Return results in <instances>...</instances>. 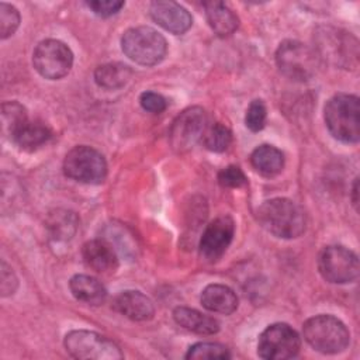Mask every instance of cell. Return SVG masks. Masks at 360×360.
<instances>
[{
	"label": "cell",
	"mask_w": 360,
	"mask_h": 360,
	"mask_svg": "<svg viewBox=\"0 0 360 360\" xmlns=\"http://www.w3.org/2000/svg\"><path fill=\"white\" fill-rule=\"evenodd\" d=\"M122 52L135 63L153 66L163 60L167 52L165 37L152 27L139 25L127 30L121 38Z\"/></svg>",
	"instance_id": "5b68a950"
},
{
	"label": "cell",
	"mask_w": 360,
	"mask_h": 360,
	"mask_svg": "<svg viewBox=\"0 0 360 360\" xmlns=\"http://www.w3.org/2000/svg\"><path fill=\"white\" fill-rule=\"evenodd\" d=\"M325 124L330 135L343 143L360 139V103L354 94L339 93L328 100L323 110Z\"/></svg>",
	"instance_id": "3957f363"
},
{
	"label": "cell",
	"mask_w": 360,
	"mask_h": 360,
	"mask_svg": "<svg viewBox=\"0 0 360 360\" xmlns=\"http://www.w3.org/2000/svg\"><path fill=\"white\" fill-rule=\"evenodd\" d=\"M352 194H353V205H354V208L357 210V202H359V200H357V177L354 179V181H353V190H352Z\"/></svg>",
	"instance_id": "836d02e7"
},
{
	"label": "cell",
	"mask_w": 360,
	"mask_h": 360,
	"mask_svg": "<svg viewBox=\"0 0 360 360\" xmlns=\"http://www.w3.org/2000/svg\"><path fill=\"white\" fill-rule=\"evenodd\" d=\"M84 263L97 273L110 274L118 267V255L114 245L104 238L87 240L82 248Z\"/></svg>",
	"instance_id": "9a60e30c"
},
{
	"label": "cell",
	"mask_w": 360,
	"mask_h": 360,
	"mask_svg": "<svg viewBox=\"0 0 360 360\" xmlns=\"http://www.w3.org/2000/svg\"><path fill=\"white\" fill-rule=\"evenodd\" d=\"M66 352L80 360H118L124 354L111 339L86 329L70 330L63 340Z\"/></svg>",
	"instance_id": "8992f818"
},
{
	"label": "cell",
	"mask_w": 360,
	"mask_h": 360,
	"mask_svg": "<svg viewBox=\"0 0 360 360\" xmlns=\"http://www.w3.org/2000/svg\"><path fill=\"white\" fill-rule=\"evenodd\" d=\"M315 53L319 59L342 68V69H354L359 63V41L350 32L323 25L316 28L314 34Z\"/></svg>",
	"instance_id": "7a4b0ae2"
},
{
	"label": "cell",
	"mask_w": 360,
	"mask_h": 360,
	"mask_svg": "<svg viewBox=\"0 0 360 360\" xmlns=\"http://www.w3.org/2000/svg\"><path fill=\"white\" fill-rule=\"evenodd\" d=\"M132 76V69L121 62H110L97 66L94 70V82L105 90H117L124 87Z\"/></svg>",
	"instance_id": "cb8c5ba5"
},
{
	"label": "cell",
	"mask_w": 360,
	"mask_h": 360,
	"mask_svg": "<svg viewBox=\"0 0 360 360\" xmlns=\"http://www.w3.org/2000/svg\"><path fill=\"white\" fill-rule=\"evenodd\" d=\"M208 125L207 112L201 107H188L181 111L172 122L169 131V141L172 148L181 153L190 150L198 141Z\"/></svg>",
	"instance_id": "7c38bea8"
},
{
	"label": "cell",
	"mask_w": 360,
	"mask_h": 360,
	"mask_svg": "<svg viewBox=\"0 0 360 360\" xmlns=\"http://www.w3.org/2000/svg\"><path fill=\"white\" fill-rule=\"evenodd\" d=\"M231 353L226 346L221 343L212 342H200L193 346L186 353V359L191 360H201V359H229Z\"/></svg>",
	"instance_id": "4316f807"
},
{
	"label": "cell",
	"mask_w": 360,
	"mask_h": 360,
	"mask_svg": "<svg viewBox=\"0 0 360 360\" xmlns=\"http://www.w3.org/2000/svg\"><path fill=\"white\" fill-rule=\"evenodd\" d=\"M65 174L79 183L100 184L107 176V162L94 148L77 145L63 159Z\"/></svg>",
	"instance_id": "ba28073f"
},
{
	"label": "cell",
	"mask_w": 360,
	"mask_h": 360,
	"mask_svg": "<svg viewBox=\"0 0 360 360\" xmlns=\"http://www.w3.org/2000/svg\"><path fill=\"white\" fill-rule=\"evenodd\" d=\"M250 163L262 176L274 177L284 167V155L273 145H260L252 152Z\"/></svg>",
	"instance_id": "603a6c76"
},
{
	"label": "cell",
	"mask_w": 360,
	"mask_h": 360,
	"mask_svg": "<svg viewBox=\"0 0 360 360\" xmlns=\"http://www.w3.org/2000/svg\"><path fill=\"white\" fill-rule=\"evenodd\" d=\"M20 25L18 10L7 3H0V38L11 37Z\"/></svg>",
	"instance_id": "83f0119b"
},
{
	"label": "cell",
	"mask_w": 360,
	"mask_h": 360,
	"mask_svg": "<svg viewBox=\"0 0 360 360\" xmlns=\"http://www.w3.org/2000/svg\"><path fill=\"white\" fill-rule=\"evenodd\" d=\"M301 339L288 323L269 325L259 336L257 354L266 360H287L298 354Z\"/></svg>",
	"instance_id": "8fae6325"
},
{
	"label": "cell",
	"mask_w": 360,
	"mask_h": 360,
	"mask_svg": "<svg viewBox=\"0 0 360 360\" xmlns=\"http://www.w3.org/2000/svg\"><path fill=\"white\" fill-rule=\"evenodd\" d=\"M72 295L89 305H101L107 298V290L97 278L87 274H76L69 281Z\"/></svg>",
	"instance_id": "ffe728a7"
},
{
	"label": "cell",
	"mask_w": 360,
	"mask_h": 360,
	"mask_svg": "<svg viewBox=\"0 0 360 360\" xmlns=\"http://www.w3.org/2000/svg\"><path fill=\"white\" fill-rule=\"evenodd\" d=\"M205 17L211 30L218 37H228L233 34L239 25L238 15L222 1H205Z\"/></svg>",
	"instance_id": "ac0fdd59"
},
{
	"label": "cell",
	"mask_w": 360,
	"mask_h": 360,
	"mask_svg": "<svg viewBox=\"0 0 360 360\" xmlns=\"http://www.w3.org/2000/svg\"><path fill=\"white\" fill-rule=\"evenodd\" d=\"M32 65L45 79H62L72 69L73 53L70 48L59 39H44L32 52Z\"/></svg>",
	"instance_id": "30bf717a"
},
{
	"label": "cell",
	"mask_w": 360,
	"mask_h": 360,
	"mask_svg": "<svg viewBox=\"0 0 360 360\" xmlns=\"http://www.w3.org/2000/svg\"><path fill=\"white\" fill-rule=\"evenodd\" d=\"M201 305L215 314L229 315L238 308V295L225 284H208L200 297Z\"/></svg>",
	"instance_id": "e0dca14e"
},
{
	"label": "cell",
	"mask_w": 360,
	"mask_h": 360,
	"mask_svg": "<svg viewBox=\"0 0 360 360\" xmlns=\"http://www.w3.org/2000/svg\"><path fill=\"white\" fill-rule=\"evenodd\" d=\"M267 110L263 100H252L245 115V124L252 132H259L264 128Z\"/></svg>",
	"instance_id": "f1b7e54d"
},
{
	"label": "cell",
	"mask_w": 360,
	"mask_h": 360,
	"mask_svg": "<svg viewBox=\"0 0 360 360\" xmlns=\"http://www.w3.org/2000/svg\"><path fill=\"white\" fill-rule=\"evenodd\" d=\"M28 120L25 107L18 101H6L1 104V128L4 136L10 141Z\"/></svg>",
	"instance_id": "d4e9b609"
},
{
	"label": "cell",
	"mask_w": 360,
	"mask_h": 360,
	"mask_svg": "<svg viewBox=\"0 0 360 360\" xmlns=\"http://www.w3.org/2000/svg\"><path fill=\"white\" fill-rule=\"evenodd\" d=\"M217 179L222 187H228V188H239L248 183L246 176L242 172V169L235 165H229V166L221 169L218 172Z\"/></svg>",
	"instance_id": "f546056e"
},
{
	"label": "cell",
	"mask_w": 360,
	"mask_h": 360,
	"mask_svg": "<svg viewBox=\"0 0 360 360\" xmlns=\"http://www.w3.org/2000/svg\"><path fill=\"white\" fill-rule=\"evenodd\" d=\"M52 138L51 128L41 121L28 120L13 136V142L22 150H37Z\"/></svg>",
	"instance_id": "7402d4cb"
},
{
	"label": "cell",
	"mask_w": 360,
	"mask_h": 360,
	"mask_svg": "<svg viewBox=\"0 0 360 360\" xmlns=\"http://www.w3.org/2000/svg\"><path fill=\"white\" fill-rule=\"evenodd\" d=\"M152 20L172 34H184L193 24V17L181 4L170 0L152 1L149 6Z\"/></svg>",
	"instance_id": "5bb4252c"
},
{
	"label": "cell",
	"mask_w": 360,
	"mask_h": 360,
	"mask_svg": "<svg viewBox=\"0 0 360 360\" xmlns=\"http://www.w3.org/2000/svg\"><path fill=\"white\" fill-rule=\"evenodd\" d=\"M202 145L211 150V152H224L228 149V146L232 142V132L231 129L221 124V122H214V124H208L202 138H201Z\"/></svg>",
	"instance_id": "484cf974"
},
{
	"label": "cell",
	"mask_w": 360,
	"mask_h": 360,
	"mask_svg": "<svg viewBox=\"0 0 360 360\" xmlns=\"http://www.w3.org/2000/svg\"><path fill=\"white\" fill-rule=\"evenodd\" d=\"M235 233V222L229 215H219L212 219L204 229L198 252L204 262L214 263L222 257L232 242Z\"/></svg>",
	"instance_id": "4fadbf2b"
},
{
	"label": "cell",
	"mask_w": 360,
	"mask_h": 360,
	"mask_svg": "<svg viewBox=\"0 0 360 360\" xmlns=\"http://www.w3.org/2000/svg\"><path fill=\"white\" fill-rule=\"evenodd\" d=\"M257 219L269 233L281 239L298 238L307 226L304 208L284 197L264 201L257 210Z\"/></svg>",
	"instance_id": "6da1fadb"
},
{
	"label": "cell",
	"mask_w": 360,
	"mask_h": 360,
	"mask_svg": "<svg viewBox=\"0 0 360 360\" xmlns=\"http://www.w3.org/2000/svg\"><path fill=\"white\" fill-rule=\"evenodd\" d=\"M124 1H118V0H91V1H86V6L98 17H111L114 14H117L122 7H124Z\"/></svg>",
	"instance_id": "1f68e13d"
},
{
	"label": "cell",
	"mask_w": 360,
	"mask_h": 360,
	"mask_svg": "<svg viewBox=\"0 0 360 360\" xmlns=\"http://www.w3.org/2000/svg\"><path fill=\"white\" fill-rule=\"evenodd\" d=\"M173 319L181 328L198 335H214L219 330V322L215 318L187 307H177L173 311Z\"/></svg>",
	"instance_id": "d6986e66"
},
{
	"label": "cell",
	"mask_w": 360,
	"mask_h": 360,
	"mask_svg": "<svg viewBox=\"0 0 360 360\" xmlns=\"http://www.w3.org/2000/svg\"><path fill=\"white\" fill-rule=\"evenodd\" d=\"M139 104L145 111L152 114H160L167 107V100L156 91H143L139 96Z\"/></svg>",
	"instance_id": "4dcf8cb0"
},
{
	"label": "cell",
	"mask_w": 360,
	"mask_h": 360,
	"mask_svg": "<svg viewBox=\"0 0 360 360\" xmlns=\"http://www.w3.org/2000/svg\"><path fill=\"white\" fill-rule=\"evenodd\" d=\"M304 339L307 343L323 354H336L343 352L349 342L350 333L346 325L333 315H315L304 322Z\"/></svg>",
	"instance_id": "277c9868"
},
{
	"label": "cell",
	"mask_w": 360,
	"mask_h": 360,
	"mask_svg": "<svg viewBox=\"0 0 360 360\" xmlns=\"http://www.w3.org/2000/svg\"><path fill=\"white\" fill-rule=\"evenodd\" d=\"M318 270L329 283H352L359 277V257L353 250L342 245H329L318 256Z\"/></svg>",
	"instance_id": "9c48e42d"
},
{
	"label": "cell",
	"mask_w": 360,
	"mask_h": 360,
	"mask_svg": "<svg viewBox=\"0 0 360 360\" xmlns=\"http://www.w3.org/2000/svg\"><path fill=\"white\" fill-rule=\"evenodd\" d=\"M45 226L51 239L55 242H68L79 228V218L73 211L58 208L48 214Z\"/></svg>",
	"instance_id": "44dd1931"
},
{
	"label": "cell",
	"mask_w": 360,
	"mask_h": 360,
	"mask_svg": "<svg viewBox=\"0 0 360 360\" xmlns=\"http://www.w3.org/2000/svg\"><path fill=\"white\" fill-rule=\"evenodd\" d=\"M112 309L132 321H149L155 315V307L149 297L136 290L121 291L112 298Z\"/></svg>",
	"instance_id": "2e32d148"
},
{
	"label": "cell",
	"mask_w": 360,
	"mask_h": 360,
	"mask_svg": "<svg viewBox=\"0 0 360 360\" xmlns=\"http://www.w3.org/2000/svg\"><path fill=\"white\" fill-rule=\"evenodd\" d=\"M318 56L314 49L294 39L283 41L276 51L278 70L295 82H307L314 77L318 66Z\"/></svg>",
	"instance_id": "52a82bcc"
},
{
	"label": "cell",
	"mask_w": 360,
	"mask_h": 360,
	"mask_svg": "<svg viewBox=\"0 0 360 360\" xmlns=\"http://www.w3.org/2000/svg\"><path fill=\"white\" fill-rule=\"evenodd\" d=\"M0 288H1V295H13L14 291L17 290L18 280L14 274V271L6 264V262H1V270H0Z\"/></svg>",
	"instance_id": "d6a6232c"
}]
</instances>
